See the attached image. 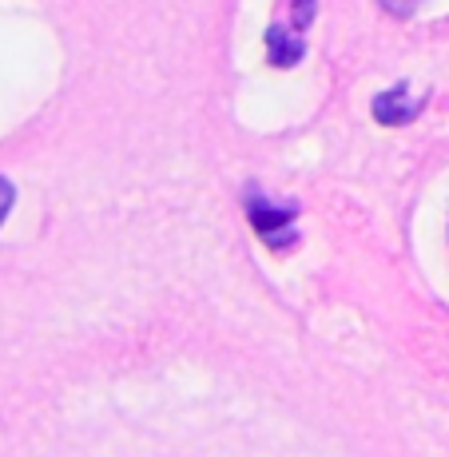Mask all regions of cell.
<instances>
[{
  "mask_svg": "<svg viewBox=\"0 0 449 457\" xmlns=\"http://www.w3.org/2000/svg\"><path fill=\"white\" fill-rule=\"evenodd\" d=\"M12 204H16V191H12V183L8 179H0V223L8 219V211H12Z\"/></svg>",
  "mask_w": 449,
  "mask_h": 457,
  "instance_id": "obj_4",
  "label": "cell"
},
{
  "mask_svg": "<svg viewBox=\"0 0 449 457\" xmlns=\"http://www.w3.org/2000/svg\"><path fill=\"white\" fill-rule=\"evenodd\" d=\"M314 21V0H295V21L290 24H270L267 32V52L275 68H295L306 52V29Z\"/></svg>",
  "mask_w": 449,
  "mask_h": 457,
  "instance_id": "obj_2",
  "label": "cell"
},
{
  "mask_svg": "<svg viewBox=\"0 0 449 457\" xmlns=\"http://www.w3.org/2000/svg\"><path fill=\"white\" fill-rule=\"evenodd\" d=\"M378 4H382L386 12H394V16H410L413 8L421 4V0H378Z\"/></svg>",
  "mask_w": 449,
  "mask_h": 457,
  "instance_id": "obj_5",
  "label": "cell"
},
{
  "mask_svg": "<svg viewBox=\"0 0 449 457\" xmlns=\"http://www.w3.org/2000/svg\"><path fill=\"white\" fill-rule=\"evenodd\" d=\"M246 219H251L254 235L267 243L270 251H290L295 247V207L270 204L267 195H246Z\"/></svg>",
  "mask_w": 449,
  "mask_h": 457,
  "instance_id": "obj_1",
  "label": "cell"
},
{
  "mask_svg": "<svg viewBox=\"0 0 449 457\" xmlns=\"http://www.w3.org/2000/svg\"><path fill=\"white\" fill-rule=\"evenodd\" d=\"M418 112H421V100H413L406 84L390 87V92H382V96L374 100V120H378V124H390V128L410 124Z\"/></svg>",
  "mask_w": 449,
  "mask_h": 457,
  "instance_id": "obj_3",
  "label": "cell"
}]
</instances>
